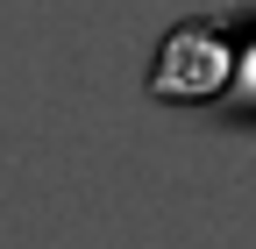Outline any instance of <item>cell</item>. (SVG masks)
<instances>
[{"label": "cell", "mask_w": 256, "mask_h": 249, "mask_svg": "<svg viewBox=\"0 0 256 249\" xmlns=\"http://www.w3.org/2000/svg\"><path fill=\"white\" fill-rule=\"evenodd\" d=\"M235 72V43L220 36V22H178L164 50H156V72L150 92L156 100H214Z\"/></svg>", "instance_id": "1"}]
</instances>
